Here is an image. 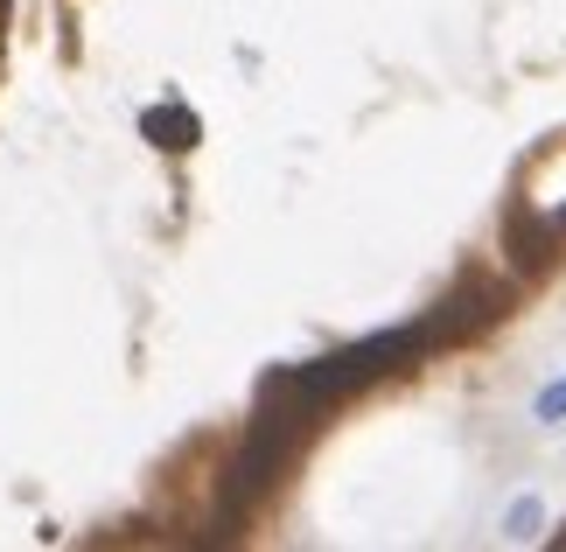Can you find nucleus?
I'll return each mask as SVG.
<instances>
[{
  "label": "nucleus",
  "instance_id": "20e7f679",
  "mask_svg": "<svg viewBox=\"0 0 566 552\" xmlns=\"http://www.w3.org/2000/svg\"><path fill=\"white\" fill-rule=\"evenodd\" d=\"M532 419H538V427H559V419H566V378H553V385L532 399Z\"/></svg>",
  "mask_w": 566,
  "mask_h": 552
},
{
  "label": "nucleus",
  "instance_id": "f03ea898",
  "mask_svg": "<svg viewBox=\"0 0 566 552\" xmlns=\"http://www.w3.org/2000/svg\"><path fill=\"white\" fill-rule=\"evenodd\" d=\"M147 134H155L161 147H196V119L182 113V105H155V113H147Z\"/></svg>",
  "mask_w": 566,
  "mask_h": 552
},
{
  "label": "nucleus",
  "instance_id": "39448f33",
  "mask_svg": "<svg viewBox=\"0 0 566 552\" xmlns=\"http://www.w3.org/2000/svg\"><path fill=\"white\" fill-rule=\"evenodd\" d=\"M559 231H566V204H559V210H553V238H559Z\"/></svg>",
  "mask_w": 566,
  "mask_h": 552
},
{
  "label": "nucleus",
  "instance_id": "7ed1b4c3",
  "mask_svg": "<svg viewBox=\"0 0 566 552\" xmlns=\"http://www.w3.org/2000/svg\"><path fill=\"white\" fill-rule=\"evenodd\" d=\"M538 532H546V503H538V497H517L511 511H504V539L525 545V539H538Z\"/></svg>",
  "mask_w": 566,
  "mask_h": 552
},
{
  "label": "nucleus",
  "instance_id": "f257e3e1",
  "mask_svg": "<svg viewBox=\"0 0 566 552\" xmlns=\"http://www.w3.org/2000/svg\"><path fill=\"white\" fill-rule=\"evenodd\" d=\"M427 350H441V336H433V315L420 322H399V329H378V336H364V343H343L329 350V357H308V364H287V371H273V392H287L294 406H336V399H350V392L364 385H378L385 371H406V364H420Z\"/></svg>",
  "mask_w": 566,
  "mask_h": 552
}]
</instances>
